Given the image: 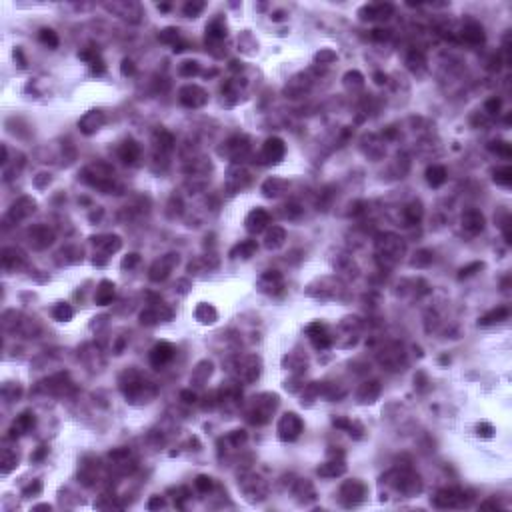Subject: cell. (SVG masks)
Listing matches in <instances>:
<instances>
[{
  "label": "cell",
  "mask_w": 512,
  "mask_h": 512,
  "mask_svg": "<svg viewBox=\"0 0 512 512\" xmlns=\"http://www.w3.org/2000/svg\"><path fill=\"white\" fill-rule=\"evenodd\" d=\"M284 188H286V182H284V180H278V178H272V180H268V182L262 186V190H264L266 196H278L280 192H284Z\"/></svg>",
  "instance_id": "cell-19"
},
{
  "label": "cell",
  "mask_w": 512,
  "mask_h": 512,
  "mask_svg": "<svg viewBox=\"0 0 512 512\" xmlns=\"http://www.w3.org/2000/svg\"><path fill=\"white\" fill-rule=\"evenodd\" d=\"M14 426H18V428H22V430H28V428L34 426V416H32L30 412H24V414H20V416L16 418V424H14Z\"/></svg>",
  "instance_id": "cell-24"
},
{
  "label": "cell",
  "mask_w": 512,
  "mask_h": 512,
  "mask_svg": "<svg viewBox=\"0 0 512 512\" xmlns=\"http://www.w3.org/2000/svg\"><path fill=\"white\" fill-rule=\"evenodd\" d=\"M508 316V308H496V310H492V312H488V314H484L482 318H480V324L482 326H486V324H492V322H498V320H504Z\"/></svg>",
  "instance_id": "cell-20"
},
{
  "label": "cell",
  "mask_w": 512,
  "mask_h": 512,
  "mask_svg": "<svg viewBox=\"0 0 512 512\" xmlns=\"http://www.w3.org/2000/svg\"><path fill=\"white\" fill-rule=\"evenodd\" d=\"M180 72L186 74V76L196 74V72H198V62H184V66L180 68Z\"/></svg>",
  "instance_id": "cell-32"
},
{
  "label": "cell",
  "mask_w": 512,
  "mask_h": 512,
  "mask_svg": "<svg viewBox=\"0 0 512 512\" xmlns=\"http://www.w3.org/2000/svg\"><path fill=\"white\" fill-rule=\"evenodd\" d=\"M254 250H256V244H254L252 240H248V242H242L240 246H236V248L232 250V256H236L238 252H240L242 256H250V254H252Z\"/></svg>",
  "instance_id": "cell-26"
},
{
  "label": "cell",
  "mask_w": 512,
  "mask_h": 512,
  "mask_svg": "<svg viewBox=\"0 0 512 512\" xmlns=\"http://www.w3.org/2000/svg\"><path fill=\"white\" fill-rule=\"evenodd\" d=\"M40 40H42L44 44H48L50 48H56V46H58V36H56L52 30H48V28H44V30L40 32Z\"/></svg>",
  "instance_id": "cell-25"
},
{
  "label": "cell",
  "mask_w": 512,
  "mask_h": 512,
  "mask_svg": "<svg viewBox=\"0 0 512 512\" xmlns=\"http://www.w3.org/2000/svg\"><path fill=\"white\" fill-rule=\"evenodd\" d=\"M204 8V4L202 2H198V4H192V2H188L186 6H184V12H186V16H190V18H194L200 10Z\"/></svg>",
  "instance_id": "cell-29"
},
{
  "label": "cell",
  "mask_w": 512,
  "mask_h": 512,
  "mask_svg": "<svg viewBox=\"0 0 512 512\" xmlns=\"http://www.w3.org/2000/svg\"><path fill=\"white\" fill-rule=\"evenodd\" d=\"M306 332H308V338L312 340L314 344V348H318V350H324V348H328L330 346V334L326 332V326L324 324H320V322H316V324H310L308 328H306Z\"/></svg>",
  "instance_id": "cell-4"
},
{
  "label": "cell",
  "mask_w": 512,
  "mask_h": 512,
  "mask_svg": "<svg viewBox=\"0 0 512 512\" xmlns=\"http://www.w3.org/2000/svg\"><path fill=\"white\" fill-rule=\"evenodd\" d=\"M164 506V500L160 498V496H156V498H152L150 502H148V508L152 510V508H162Z\"/></svg>",
  "instance_id": "cell-35"
},
{
  "label": "cell",
  "mask_w": 512,
  "mask_h": 512,
  "mask_svg": "<svg viewBox=\"0 0 512 512\" xmlns=\"http://www.w3.org/2000/svg\"><path fill=\"white\" fill-rule=\"evenodd\" d=\"M172 356H174V346H172L170 342H158L154 348H152V352H150V362L154 364V366H164L168 360H172Z\"/></svg>",
  "instance_id": "cell-6"
},
{
  "label": "cell",
  "mask_w": 512,
  "mask_h": 512,
  "mask_svg": "<svg viewBox=\"0 0 512 512\" xmlns=\"http://www.w3.org/2000/svg\"><path fill=\"white\" fill-rule=\"evenodd\" d=\"M102 122H104L102 112L92 110V112H88L86 116H82V120L78 122V126H80V130H82L84 134H92L94 130H98V128H100V124H102Z\"/></svg>",
  "instance_id": "cell-9"
},
{
  "label": "cell",
  "mask_w": 512,
  "mask_h": 512,
  "mask_svg": "<svg viewBox=\"0 0 512 512\" xmlns=\"http://www.w3.org/2000/svg\"><path fill=\"white\" fill-rule=\"evenodd\" d=\"M494 182H498V184H502V186H510V182H512L510 166H502V168L494 170Z\"/></svg>",
  "instance_id": "cell-22"
},
{
  "label": "cell",
  "mask_w": 512,
  "mask_h": 512,
  "mask_svg": "<svg viewBox=\"0 0 512 512\" xmlns=\"http://www.w3.org/2000/svg\"><path fill=\"white\" fill-rule=\"evenodd\" d=\"M284 230L280 228V226H272L270 230H268V234H266V246L268 248H278L282 242H284Z\"/></svg>",
  "instance_id": "cell-15"
},
{
  "label": "cell",
  "mask_w": 512,
  "mask_h": 512,
  "mask_svg": "<svg viewBox=\"0 0 512 512\" xmlns=\"http://www.w3.org/2000/svg\"><path fill=\"white\" fill-rule=\"evenodd\" d=\"M270 222V216L266 210L256 208L246 216V230L248 232H262L266 228V224Z\"/></svg>",
  "instance_id": "cell-5"
},
{
  "label": "cell",
  "mask_w": 512,
  "mask_h": 512,
  "mask_svg": "<svg viewBox=\"0 0 512 512\" xmlns=\"http://www.w3.org/2000/svg\"><path fill=\"white\" fill-rule=\"evenodd\" d=\"M194 484H196V488H198L200 492H208L210 486H212V478H208V476H198Z\"/></svg>",
  "instance_id": "cell-27"
},
{
  "label": "cell",
  "mask_w": 512,
  "mask_h": 512,
  "mask_svg": "<svg viewBox=\"0 0 512 512\" xmlns=\"http://www.w3.org/2000/svg\"><path fill=\"white\" fill-rule=\"evenodd\" d=\"M262 156H264L268 162H278V160L284 156V142H282L280 138H268V140L264 142Z\"/></svg>",
  "instance_id": "cell-8"
},
{
  "label": "cell",
  "mask_w": 512,
  "mask_h": 512,
  "mask_svg": "<svg viewBox=\"0 0 512 512\" xmlns=\"http://www.w3.org/2000/svg\"><path fill=\"white\" fill-rule=\"evenodd\" d=\"M196 318L200 322H204V324H212L216 320V310L212 306H208V304H200L196 308Z\"/></svg>",
  "instance_id": "cell-17"
},
{
  "label": "cell",
  "mask_w": 512,
  "mask_h": 512,
  "mask_svg": "<svg viewBox=\"0 0 512 512\" xmlns=\"http://www.w3.org/2000/svg\"><path fill=\"white\" fill-rule=\"evenodd\" d=\"M464 38H466L468 42H472V44L482 42V40H484V30H482V26H480L478 22H468V24L464 26Z\"/></svg>",
  "instance_id": "cell-13"
},
{
  "label": "cell",
  "mask_w": 512,
  "mask_h": 512,
  "mask_svg": "<svg viewBox=\"0 0 512 512\" xmlns=\"http://www.w3.org/2000/svg\"><path fill=\"white\" fill-rule=\"evenodd\" d=\"M136 262H138V254H128V258L122 260V268H126V266L130 268V266H134Z\"/></svg>",
  "instance_id": "cell-34"
},
{
  "label": "cell",
  "mask_w": 512,
  "mask_h": 512,
  "mask_svg": "<svg viewBox=\"0 0 512 512\" xmlns=\"http://www.w3.org/2000/svg\"><path fill=\"white\" fill-rule=\"evenodd\" d=\"M180 100L186 106H202L206 102V92L198 86H186L180 90Z\"/></svg>",
  "instance_id": "cell-7"
},
{
  "label": "cell",
  "mask_w": 512,
  "mask_h": 512,
  "mask_svg": "<svg viewBox=\"0 0 512 512\" xmlns=\"http://www.w3.org/2000/svg\"><path fill=\"white\" fill-rule=\"evenodd\" d=\"M92 70H94V72H98V74H102V72H104L102 60H96V58H94V60H92Z\"/></svg>",
  "instance_id": "cell-36"
},
{
  "label": "cell",
  "mask_w": 512,
  "mask_h": 512,
  "mask_svg": "<svg viewBox=\"0 0 512 512\" xmlns=\"http://www.w3.org/2000/svg\"><path fill=\"white\" fill-rule=\"evenodd\" d=\"M112 296H114V284L110 282V280H102L100 282V286L96 288V294H94V300L98 302V304H108L110 300H112Z\"/></svg>",
  "instance_id": "cell-11"
},
{
  "label": "cell",
  "mask_w": 512,
  "mask_h": 512,
  "mask_svg": "<svg viewBox=\"0 0 512 512\" xmlns=\"http://www.w3.org/2000/svg\"><path fill=\"white\" fill-rule=\"evenodd\" d=\"M206 34H208V38H224V34H226V26H224V22H222L220 18L212 20V22H210V26L206 28Z\"/></svg>",
  "instance_id": "cell-21"
},
{
  "label": "cell",
  "mask_w": 512,
  "mask_h": 512,
  "mask_svg": "<svg viewBox=\"0 0 512 512\" xmlns=\"http://www.w3.org/2000/svg\"><path fill=\"white\" fill-rule=\"evenodd\" d=\"M426 178H428L430 186H440L446 180V170L442 166H432V168L426 170Z\"/></svg>",
  "instance_id": "cell-18"
},
{
  "label": "cell",
  "mask_w": 512,
  "mask_h": 512,
  "mask_svg": "<svg viewBox=\"0 0 512 512\" xmlns=\"http://www.w3.org/2000/svg\"><path fill=\"white\" fill-rule=\"evenodd\" d=\"M122 64H124V66H122V72H124V74H128V72H132V70H134V66H132V62H130V60H124Z\"/></svg>",
  "instance_id": "cell-37"
},
{
  "label": "cell",
  "mask_w": 512,
  "mask_h": 512,
  "mask_svg": "<svg viewBox=\"0 0 512 512\" xmlns=\"http://www.w3.org/2000/svg\"><path fill=\"white\" fill-rule=\"evenodd\" d=\"M176 264H178V254H166V256H162L160 260H156V262L152 264V268H150V278H152L154 282L164 280L172 270H174Z\"/></svg>",
  "instance_id": "cell-3"
},
{
  "label": "cell",
  "mask_w": 512,
  "mask_h": 512,
  "mask_svg": "<svg viewBox=\"0 0 512 512\" xmlns=\"http://www.w3.org/2000/svg\"><path fill=\"white\" fill-rule=\"evenodd\" d=\"M378 392H380L378 382H366V384H362V388H360V392H358V398H360L362 402H372V400L378 396Z\"/></svg>",
  "instance_id": "cell-16"
},
{
  "label": "cell",
  "mask_w": 512,
  "mask_h": 512,
  "mask_svg": "<svg viewBox=\"0 0 512 512\" xmlns=\"http://www.w3.org/2000/svg\"><path fill=\"white\" fill-rule=\"evenodd\" d=\"M52 314H54L56 320H70L72 318V308L68 304H56Z\"/></svg>",
  "instance_id": "cell-23"
},
{
  "label": "cell",
  "mask_w": 512,
  "mask_h": 512,
  "mask_svg": "<svg viewBox=\"0 0 512 512\" xmlns=\"http://www.w3.org/2000/svg\"><path fill=\"white\" fill-rule=\"evenodd\" d=\"M462 226H464V230H468L470 234H476V232L482 230L484 218H482V214H480L478 210H470V212H466V214L462 216Z\"/></svg>",
  "instance_id": "cell-10"
},
{
  "label": "cell",
  "mask_w": 512,
  "mask_h": 512,
  "mask_svg": "<svg viewBox=\"0 0 512 512\" xmlns=\"http://www.w3.org/2000/svg\"><path fill=\"white\" fill-rule=\"evenodd\" d=\"M278 406V396H270V394H262L258 398H254L252 402V412H250V420L256 422V424H264L268 422V418L272 416L274 408Z\"/></svg>",
  "instance_id": "cell-1"
},
{
  "label": "cell",
  "mask_w": 512,
  "mask_h": 512,
  "mask_svg": "<svg viewBox=\"0 0 512 512\" xmlns=\"http://www.w3.org/2000/svg\"><path fill=\"white\" fill-rule=\"evenodd\" d=\"M498 108H500V100L498 98H492V100H488L486 102V110L492 114V112H498Z\"/></svg>",
  "instance_id": "cell-33"
},
{
  "label": "cell",
  "mask_w": 512,
  "mask_h": 512,
  "mask_svg": "<svg viewBox=\"0 0 512 512\" xmlns=\"http://www.w3.org/2000/svg\"><path fill=\"white\" fill-rule=\"evenodd\" d=\"M120 156H122L124 162H134L138 158V144L134 140H126L120 146Z\"/></svg>",
  "instance_id": "cell-14"
},
{
  "label": "cell",
  "mask_w": 512,
  "mask_h": 512,
  "mask_svg": "<svg viewBox=\"0 0 512 512\" xmlns=\"http://www.w3.org/2000/svg\"><path fill=\"white\" fill-rule=\"evenodd\" d=\"M390 12H392L390 4H370V6H364L360 14H368L366 18H386Z\"/></svg>",
  "instance_id": "cell-12"
},
{
  "label": "cell",
  "mask_w": 512,
  "mask_h": 512,
  "mask_svg": "<svg viewBox=\"0 0 512 512\" xmlns=\"http://www.w3.org/2000/svg\"><path fill=\"white\" fill-rule=\"evenodd\" d=\"M300 432H302V420L294 412H288V414H284L280 418V422H278V436L282 440H294Z\"/></svg>",
  "instance_id": "cell-2"
},
{
  "label": "cell",
  "mask_w": 512,
  "mask_h": 512,
  "mask_svg": "<svg viewBox=\"0 0 512 512\" xmlns=\"http://www.w3.org/2000/svg\"><path fill=\"white\" fill-rule=\"evenodd\" d=\"M492 144H496V146H490L492 150H496V152L502 154L504 158L510 156V144H508V142H492Z\"/></svg>",
  "instance_id": "cell-30"
},
{
  "label": "cell",
  "mask_w": 512,
  "mask_h": 512,
  "mask_svg": "<svg viewBox=\"0 0 512 512\" xmlns=\"http://www.w3.org/2000/svg\"><path fill=\"white\" fill-rule=\"evenodd\" d=\"M482 266H484V264H482V262H474V264H470V266H466V268H462V270H460V274H458V276H460V278H466V276H470V274H474V272H476V270H480V268H482Z\"/></svg>",
  "instance_id": "cell-31"
},
{
  "label": "cell",
  "mask_w": 512,
  "mask_h": 512,
  "mask_svg": "<svg viewBox=\"0 0 512 512\" xmlns=\"http://www.w3.org/2000/svg\"><path fill=\"white\" fill-rule=\"evenodd\" d=\"M2 462H4L2 472L6 474V472L10 470V466H14V464H16V454H14V456H10V452H8V450H4V452H2Z\"/></svg>",
  "instance_id": "cell-28"
}]
</instances>
